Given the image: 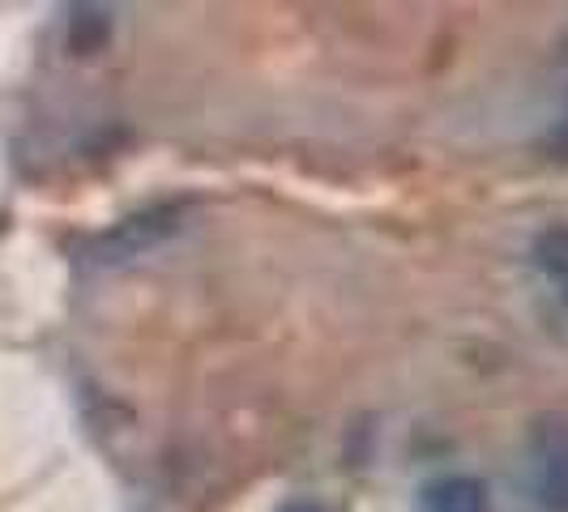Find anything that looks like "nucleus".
Segmentation results:
<instances>
[{"label":"nucleus","mask_w":568,"mask_h":512,"mask_svg":"<svg viewBox=\"0 0 568 512\" xmlns=\"http://www.w3.org/2000/svg\"><path fill=\"white\" fill-rule=\"evenodd\" d=\"M180 218H184V205H145L138 214L120 218L108 231H99L90 244H85V256L94 265H120V260H133V256L150 253L154 244L171 239L180 231Z\"/></svg>","instance_id":"1"},{"label":"nucleus","mask_w":568,"mask_h":512,"mask_svg":"<svg viewBox=\"0 0 568 512\" xmlns=\"http://www.w3.org/2000/svg\"><path fill=\"white\" fill-rule=\"evenodd\" d=\"M535 453H539V504L547 512H568V427L542 419Z\"/></svg>","instance_id":"2"},{"label":"nucleus","mask_w":568,"mask_h":512,"mask_svg":"<svg viewBox=\"0 0 568 512\" xmlns=\"http://www.w3.org/2000/svg\"><path fill=\"white\" fill-rule=\"evenodd\" d=\"M419 512H487V487L470 474H445L424 487Z\"/></svg>","instance_id":"3"},{"label":"nucleus","mask_w":568,"mask_h":512,"mask_svg":"<svg viewBox=\"0 0 568 512\" xmlns=\"http://www.w3.org/2000/svg\"><path fill=\"white\" fill-rule=\"evenodd\" d=\"M108 34H112V18L103 9H73V18H69V48L78 57L99 52L108 43Z\"/></svg>","instance_id":"4"},{"label":"nucleus","mask_w":568,"mask_h":512,"mask_svg":"<svg viewBox=\"0 0 568 512\" xmlns=\"http://www.w3.org/2000/svg\"><path fill=\"white\" fill-rule=\"evenodd\" d=\"M535 256H539L542 274L560 286V290H568V227L542 231L539 244H535Z\"/></svg>","instance_id":"5"},{"label":"nucleus","mask_w":568,"mask_h":512,"mask_svg":"<svg viewBox=\"0 0 568 512\" xmlns=\"http://www.w3.org/2000/svg\"><path fill=\"white\" fill-rule=\"evenodd\" d=\"M283 512H325V509H321L316 500H295V504H286Z\"/></svg>","instance_id":"6"},{"label":"nucleus","mask_w":568,"mask_h":512,"mask_svg":"<svg viewBox=\"0 0 568 512\" xmlns=\"http://www.w3.org/2000/svg\"><path fill=\"white\" fill-rule=\"evenodd\" d=\"M556 150H560V154L568 158V120L560 124V133H556Z\"/></svg>","instance_id":"7"},{"label":"nucleus","mask_w":568,"mask_h":512,"mask_svg":"<svg viewBox=\"0 0 568 512\" xmlns=\"http://www.w3.org/2000/svg\"><path fill=\"white\" fill-rule=\"evenodd\" d=\"M565 299H568V290H565Z\"/></svg>","instance_id":"8"}]
</instances>
